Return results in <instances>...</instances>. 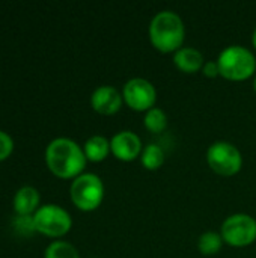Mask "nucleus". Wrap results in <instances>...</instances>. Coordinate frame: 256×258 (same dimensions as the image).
<instances>
[{
    "instance_id": "obj_1",
    "label": "nucleus",
    "mask_w": 256,
    "mask_h": 258,
    "mask_svg": "<svg viewBox=\"0 0 256 258\" xmlns=\"http://www.w3.org/2000/svg\"><path fill=\"white\" fill-rule=\"evenodd\" d=\"M45 160L53 174L60 178L78 177L86 166L83 148L69 138L53 139L45 150Z\"/></svg>"
},
{
    "instance_id": "obj_2",
    "label": "nucleus",
    "mask_w": 256,
    "mask_h": 258,
    "mask_svg": "<svg viewBox=\"0 0 256 258\" xmlns=\"http://www.w3.org/2000/svg\"><path fill=\"white\" fill-rule=\"evenodd\" d=\"M186 36L183 18L174 11H161L155 14L149 23V39L152 45L163 53L181 48Z\"/></svg>"
},
{
    "instance_id": "obj_3",
    "label": "nucleus",
    "mask_w": 256,
    "mask_h": 258,
    "mask_svg": "<svg viewBox=\"0 0 256 258\" xmlns=\"http://www.w3.org/2000/svg\"><path fill=\"white\" fill-rule=\"evenodd\" d=\"M220 76L229 80H246L256 70L255 54L244 45H228L217 59Z\"/></svg>"
},
{
    "instance_id": "obj_4",
    "label": "nucleus",
    "mask_w": 256,
    "mask_h": 258,
    "mask_svg": "<svg viewBox=\"0 0 256 258\" xmlns=\"http://www.w3.org/2000/svg\"><path fill=\"white\" fill-rule=\"evenodd\" d=\"M71 200L72 203L84 212L95 210L104 198V184L97 174L86 172L80 174L71 183Z\"/></svg>"
},
{
    "instance_id": "obj_5",
    "label": "nucleus",
    "mask_w": 256,
    "mask_h": 258,
    "mask_svg": "<svg viewBox=\"0 0 256 258\" xmlns=\"http://www.w3.org/2000/svg\"><path fill=\"white\" fill-rule=\"evenodd\" d=\"M207 162L216 174L231 177L241 169L243 156L234 144L228 141H217L207 150Z\"/></svg>"
},
{
    "instance_id": "obj_6",
    "label": "nucleus",
    "mask_w": 256,
    "mask_h": 258,
    "mask_svg": "<svg viewBox=\"0 0 256 258\" xmlns=\"http://www.w3.org/2000/svg\"><path fill=\"white\" fill-rule=\"evenodd\" d=\"M220 236L231 246H247L256 240V219L246 213L231 215L223 221Z\"/></svg>"
},
{
    "instance_id": "obj_7",
    "label": "nucleus",
    "mask_w": 256,
    "mask_h": 258,
    "mask_svg": "<svg viewBox=\"0 0 256 258\" xmlns=\"http://www.w3.org/2000/svg\"><path fill=\"white\" fill-rule=\"evenodd\" d=\"M33 221H35L36 231L47 234L50 237H59L66 234L72 225V219L69 213L56 204L41 206L35 212Z\"/></svg>"
},
{
    "instance_id": "obj_8",
    "label": "nucleus",
    "mask_w": 256,
    "mask_h": 258,
    "mask_svg": "<svg viewBox=\"0 0 256 258\" xmlns=\"http://www.w3.org/2000/svg\"><path fill=\"white\" fill-rule=\"evenodd\" d=\"M122 97L131 109L139 112L143 110L148 112L155 104L157 91L149 80L142 77H134L124 85Z\"/></svg>"
},
{
    "instance_id": "obj_9",
    "label": "nucleus",
    "mask_w": 256,
    "mask_h": 258,
    "mask_svg": "<svg viewBox=\"0 0 256 258\" xmlns=\"http://www.w3.org/2000/svg\"><path fill=\"white\" fill-rule=\"evenodd\" d=\"M110 150L113 156L124 162H131L142 153V141L140 138L131 130L118 132L110 139Z\"/></svg>"
},
{
    "instance_id": "obj_10",
    "label": "nucleus",
    "mask_w": 256,
    "mask_h": 258,
    "mask_svg": "<svg viewBox=\"0 0 256 258\" xmlns=\"http://www.w3.org/2000/svg\"><path fill=\"white\" fill-rule=\"evenodd\" d=\"M122 95L121 92L110 85L98 86L92 95H91V104L92 107L103 115H113L121 109L122 104Z\"/></svg>"
},
{
    "instance_id": "obj_11",
    "label": "nucleus",
    "mask_w": 256,
    "mask_h": 258,
    "mask_svg": "<svg viewBox=\"0 0 256 258\" xmlns=\"http://www.w3.org/2000/svg\"><path fill=\"white\" fill-rule=\"evenodd\" d=\"M174 62L184 73H196L204 67V56L198 48L181 47L175 51Z\"/></svg>"
},
{
    "instance_id": "obj_12",
    "label": "nucleus",
    "mask_w": 256,
    "mask_h": 258,
    "mask_svg": "<svg viewBox=\"0 0 256 258\" xmlns=\"http://www.w3.org/2000/svg\"><path fill=\"white\" fill-rule=\"evenodd\" d=\"M39 204V192L32 186H23L14 197V207L17 215H30Z\"/></svg>"
},
{
    "instance_id": "obj_13",
    "label": "nucleus",
    "mask_w": 256,
    "mask_h": 258,
    "mask_svg": "<svg viewBox=\"0 0 256 258\" xmlns=\"http://www.w3.org/2000/svg\"><path fill=\"white\" fill-rule=\"evenodd\" d=\"M83 151L86 154V159H89L92 162H101L112 151L110 141L103 135H94L84 142Z\"/></svg>"
},
{
    "instance_id": "obj_14",
    "label": "nucleus",
    "mask_w": 256,
    "mask_h": 258,
    "mask_svg": "<svg viewBox=\"0 0 256 258\" xmlns=\"http://www.w3.org/2000/svg\"><path fill=\"white\" fill-rule=\"evenodd\" d=\"M140 162L146 169H158L164 162V151L158 144H148L140 153Z\"/></svg>"
},
{
    "instance_id": "obj_15",
    "label": "nucleus",
    "mask_w": 256,
    "mask_h": 258,
    "mask_svg": "<svg viewBox=\"0 0 256 258\" xmlns=\"http://www.w3.org/2000/svg\"><path fill=\"white\" fill-rule=\"evenodd\" d=\"M223 245V239L219 233L214 231H207L204 234H201V237L198 239V248L204 255H214L222 249Z\"/></svg>"
},
{
    "instance_id": "obj_16",
    "label": "nucleus",
    "mask_w": 256,
    "mask_h": 258,
    "mask_svg": "<svg viewBox=\"0 0 256 258\" xmlns=\"http://www.w3.org/2000/svg\"><path fill=\"white\" fill-rule=\"evenodd\" d=\"M143 124H145V127H146L149 132H152V133H160V132H163V130L167 127V115L164 113L163 109L154 106L152 109H149V110L145 113Z\"/></svg>"
},
{
    "instance_id": "obj_17",
    "label": "nucleus",
    "mask_w": 256,
    "mask_h": 258,
    "mask_svg": "<svg viewBox=\"0 0 256 258\" xmlns=\"http://www.w3.org/2000/svg\"><path fill=\"white\" fill-rule=\"evenodd\" d=\"M45 258H80V254L71 243L59 240L47 246Z\"/></svg>"
},
{
    "instance_id": "obj_18",
    "label": "nucleus",
    "mask_w": 256,
    "mask_h": 258,
    "mask_svg": "<svg viewBox=\"0 0 256 258\" xmlns=\"http://www.w3.org/2000/svg\"><path fill=\"white\" fill-rule=\"evenodd\" d=\"M14 227L20 230V233H24V234H30L32 231L36 230L33 216L30 215H17L14 219Z\"/></svg>"
},
{
    "instance_id": "obj_19",
    "label": "nucleus",
    "mask_w": 256,
    "mask_h": 258,
    "mask_svg": "<svg viewBox=\"0 0 256 258\" xmlns=\"http://www.w3.org/2000/svg\"><path fill=\"white\" fill-rule=\"evenodd\" d=\"M12 148H14L12 138L8 133L0 130V160L6 159L12 153Z\"/></svg>"
},
{
    "instance_id": "obj_20",
    "label": "nucleus",
    "mask_w": 256,
    "mask_h": 258,
    "mask_svg": "<svg viewBox=\"0 0 256 258\" xmlns=\"http://www.w3.org/2000/svg\"><path fill=\"white\" fill-rule=\"evenodd\" d=\"M202 73L207 76V77H216L220 74L219 71V65H217V60H208L207 63H204L202 67Z\"/></svg>"
},
{
    "instance_id": "obj_21",
    "label": "nucleus",
    "mask_w": 256,
    "mask_h": 258,
    "mask_svg": "<svg viewBox=\"0 0 256 258\" xmlns=\"http://www.w3.org/2000/svg\"><path fill=\"white\" fill-rule=\"evenodd\" d=\"M252 42H253V45H255L256 48V29L255 32H253V35H252Z\"/></svg>"
},
{
    "instance_id": "obj_22",
    "label": "nucleus",
    "mask_w": 256,
    "mask_h": 258,
    "mask_svg": "<svg viewBox=\"0 0 256 258\" xmlns=\"http://www.w3.org/2000/svg\"><path fill=\"white\" fill-rule=\"evenodd\" d=\"M253 88H255V91H256V76H255V82H253Z\"/></svg>"
}]
</instances>
